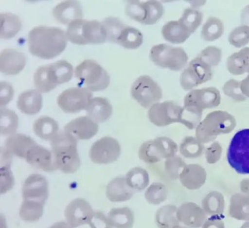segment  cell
<instances>
[{"label": "cell", "instance_id": "d590c367", "mask_svg": "<svg viewBox=\"0 0 249 228\" xmlns=\"http://www.w3.org/2000/svg\"><path fill=\"white\" fill-rule=\"evenodd\" d=\"M126 179L128 185L134 192L143 191L150 183L148 173L140 167H136L129 171L126 174Z\"/></svg>", "mask_w": 249, "mask_h": 228}, {"label": "cell", "instance_id": "681fc988", "mask_svg": "<svg viewBox=\"0 0 249 228\" xmlns=\"http://www.w3.org/2000/svg\"><path fill=\"white\" fill-rule=\"evenodd\" d=\"M202 115V113L183 106L182 108L179 123L190 130H193L198 125Z\"/></svg>", "mask_w": 249, "mask_h": 228}, {"label": "cell", "instance_id": "836d02e7", "mask_svg": "<svg viewBox=\"0 0 249 228\" xmlns=\"http://www.w3.org/2000/svg\"><path fill=\"white\" fill-rule=\"evenodd\" d=\"M202 209L206 214L221 215L224 212L225 201L223 195L217 192H212L202 201Z\"/></svg>", "mask_w": 249, "mask_h": 228}, {"label": "cell", "instance_id": "74e56055", "mask_svg": "<svg viewBox=\"0 0 249 228\" xmlns=\"http://www.w3.org/2000/svg\"><path fill=\"white\" fill-rule=\"evenodd\" d=\"M45 204L41 202L24 200L19 210V216L23 220L35 222L43 214Z\"/></svg>", "mask_w": 249, "mask_h": 228}, {"label": "cell", "instance_id": "d6986e66", "mask_svg": "<svg viewBox=\"0 0 249 228\" xmlns=\"http://www.w3.org/2000/svg\"><path fill=\"white\" fill-rule=\"evenodd\" d=\"M98 124L89 117H78L71 121L65 126L66 132L72 136L76 140H89L98 133Z\"/></svg>", "mask_w": 249, "mask_h": 228}, {"label": "cell", "instance_id": "e575fe53", "mask_svg": "<svg viewBox=\"0 0 249 228\" xmlns=\"http://www.w3.org/2000/svg\"><path fill=\"white\" fill-rule=\"evenodd\" d=\"M0 36L4 39L14 37L21 29L22 23L19 18L12 13H2L1 16Z\"/></svg>", "mask_w": 249, "mask_h": 228}, {"label": "cell", "instance_id": "91938a15", "mask_svg": "<svg viewBox=\"0 0 249 228\" xmlns=\"http://www.w3.org/2000/svg\"><path fill=\"white\" fill-rule=\"evenodd\" d=\"M241 22L242 25L249 27V5L247 6L241 13Z\"/></svg>", "mask_w": 249, "mask_h": 228}, {"label": "cell", "instance_id": "f1b7e54d", "mask_svg": "<svg viewBox=\"0 0 249 228\" xmlns=\"http://www.w3.org/2000/svg\"><path fill=\"white\" fill-rule=\"evenodd\" d=\"M161 33L164 38L173 44H181L192 34L178 20H172L163 26Z\"/></svg>", "mask_w": 249, "mask_h": 228}, {"label": "cell", "instance_id": "83f0119b", "mask_svg": "<svg viewBox=\"0 0 249 228\" xmlns=\"http://www.w3.org/2000/svg\"><path fill=\"white\" fill-rule=\"evenodd\" d=\"M107 218L109 225L114 228H132L135 221L134 212L128 207L112 209Z\"/></svg>", "mask_w": 249, "mask_h": 228}, {"label": "cell", "instance_id": "f5cc1de1", "mask_svg": "<svg viewBox=\"0 0 249 228\" xmlns=\"http://www.w3.org/2000/svg\"><path fill=\"white\" fill-rule=\"evenodd\" d=\"M8 159H2L5 162L1 169V193H4L11 190L14 185V179L10 171V163Z\"/></svg>", "mask_w": 249, "mask_h": 228}, {"label": "cell", "instance_id": "bcb514c9", "mask_svg": "<svg viewBox=\"0 0 249 228\" xmlns=\"http://www.w3.org/2000/svg\"><path fill=\"white\" fill-rule=\"evenodd\" d=\"M187 164L179 156H175L167 158L164 162L166 174L172 180L179 178V175Z\"/></svg>", "mask_w": 249, "mask_h": 228}, {"label": "cell", "instance_id": "7bdbcfd3", "mask_svg": "<svg viewBox=\"0 0 249 228\" xmlns=\"http://www.w3.org/2000/svg\"><path fill=\"white\" fill-rule=\"evenodd\" d=\"M203 19L202 13L196 9L188 8L184 10L178 21L191 34L196 32L201 25Z\"/></svg>", "mask_w": 249, "mask_h": 228}, {"label": "cell", "instance_id": "7402d4cb", "mask_svg": "<svg viewBox=\"0 0 249 228\" xmlns=\"http://www.w3.org/2000/svg\"><path fill=\"white\" fill-rule=\"evenodd\" d=\"M205 169L199 164L187 165L179 175L182 185L187 189L197 190L204 184L206 180Z\"/></svg>", "mask_w": 249, "mask_h": 228}, {"label": "cell", "instance_id": "5b68a950", "mask_svg": "<svg viewBox=\"0 0 249 228\" xmlns=\"http://www.w3.org/2000/svg\"><path fill=\"white\" fill-rule=\"evenodd\" d=\"M234 117L226 112L216 111L207 115L196 129V137L202 143L214 140L220 134L230 133L235 128Z\"/></svg>", "mask_w": 249, "mask_h": 228}, {"label": "cell", "instance_id": "c3c4849f", "mask_svg": "<svg viewBox=\"0 0 249 228\" xmlns=\"http://www.w3.org/2000/svg\"><path fill=\"white\" fill-rule=\"evenodd\" d=\"M126 13L132 19L143 24L146 18L144 3L139 1H129L126 7Z\"/></svg>", "mask_w": 249, "mask_h": 228}, {"label": "cell", "instance_id": "680465c9", "mask_svg": "<svg viewBox=\"0 0 249 228\" xmlns=\"http://www.w3.org/2000/svg\"><path fill=\"white\" fill-rule=\"evenodd\" d=\"M241 89L246 97H249V73L246 78L241 82Z\"/></svg>", "mask_w": 249, "mask_h": 228}, {"label": "cell", "instance_id": "44dd1931", "mask_svg": "<svg viewBox=\"0 0 249 228\" xmlns=\"http://www.w3.org/2000/svg\"><path fill=\"white\" fill-rule=\"evenodd\" d=\"M26 64L25 55L13 49H5L0 56V70L7 75H15L21 71Z\"/></svg>", "mask_w": 249, "mask_h": 228}, {"label": "cell", "instance_id": "4316f807", "mask_svg": "<svg viewBox=\"0 0 249 228\" xmlns=\"http://www.w3.org/2000/svg\"><path fill=\"white\" fill-rule=\"evenodd\" d=\"M43 98L39 91L29 90L20 94L17 106L22 113L30 115L37 114L42 107Z\"/></svg>", "mask_w": 249, "mask_h": 228}, {"label": "cell", "instance_id": "9a60e30c", "mask_svg": "<svg viewBox=\"0 0 249 228\" xmlns=\"http://www.w3.org/2000/svg\"><path fill=\"white\" fill-rule=\"evenodd\" d=\"M182 108L172 101L157 103L149 110L148 117L156 126H167L173 123H179Z\"/></svg>", "mask_w": 249, "mask_h": 228}, {"label": "cell", "instance_id": "6125c7cd", "mask_svg": "<svg viewBox=\"0 0 249 228\" xmlns=\"http://www.w3.org/2000/svg\"><path fill=\"white\" fill-rule=\"evenodd\" d=\"M49 228H72L69 224L65 222H59L55 223Z\"/></svg>", "mask_w": 249, "mask_h": 228}, {"label": "cell", "instance_id": "e0dca14e", "mask_svg": "<svg viewBox=\"0 0 249 228\" xmlns=\"http://www.w3.org/2000/svg\"><path fill=\"white\" fill-rule=\"evenodd\" d=\"M24 200H30L45 204L48 198V183L43 175L33 174L24 183L22 189Z\"/></svg>", "mask_w": 249, "mask_h": 228}, {"label": "cell", "instance_id": "d4e9b609", "mask_svg": "<svg viewBox=\"0 0 249 228\" xmlns=\"http://www.w3.org/2000/svg\"><path fill=\"white\" fill-rule=\"evenodd\" d=\"M86 110L89 117L96 123L106 122L113 113L109 101L106 98L100 97L91 99Z\"/></svg>", "mask_w": 249, "mask_h": 228}, {"label": "cell", "instance_id": "52a82bcc", "mask_svg": "<svg viewBox=\"0 0 249 228\" xmlns=\"http://www.w3.org/2000/svg\"><path fill=\"white\" fill-rule=\"evenodd\" d=\"M227 159L238 174L249 175V129L238 132L228 150Z\"/></svg>", "mask_w": 249, "mask_h": 228}, {"label": "cell", "instance_id": "6f0895ef", "mask_svg": "<svg viewBox=\"0 0 249 228\" xmlns=\"http://www.w3.org/2000/svg\"><path fill=\"white\" fill-rule=\"evenodd\" d=\"M223 216L222 215L212 216L205 221L202 228H225Z\"/></svg>", "mask_w": 249, "mask_h": 228}, {"label": "cell", "instance_id": "9c48e42d", "mask_svg": "<svg viewBox=\"0 0 249 228\" xmlns=\"http://www.w3.org/2000/svg\"><path fill=\"white\" fill-rule=\"evenodd\" d=\"M150 58L157 66L179 71L188 63L189 57L183 49L173 47L167 44H159L152 47Z\"/></svg>", "mask_w": 249, "mask_h": 228}, {"label": "cell", "instance_id": "ac0fdd59", "mask_svg": "<svg viewBox=\"0 0 249 228\" xmlns=\"http://www.w3.org/2000/svg\"><path fill=\"white\" fill-rule=\"evenodd\" d=\"M177 217L179 223L189 228H199L203 226L207 216L203 209L194 202H185L178 209Z\"/></svg>", "mask_w": 249, "mask_h": 228}, {"label": "cell", "instance_id": "603a6c76", "mask_svg": "<svg viewBox=\"0 0 249 228\" xmlns=\"http://www.w3.org/2000/svg\"><path fill=\"white\" fill-rule=\"evenodd\" d=\"M128 185L126 177H117L113 179L107 185V196L112 202H122L130 200L134 194Z\"/></svg>", "mask_w": 249, "mask_h": 228}, {"label": "cell", "instance_id": "60d3db41", "mask_svg": "<svg viewBox=\"0 0 249 228\" xmlns=\"http://www.w3.org/2000/svg\"><path fill=\"white\" fill-rule=\"evenodd\" d=\"M18 126V117L12 110L5 107L0 111V133L2 135H12Z\"/></svg>", "mask_w": 249, "mask_h": 228}, {"label": "cell", "instance_id": "277c9868", "mask_svg": "<svg viewBox=\"0 0 249 228\" xmlns=\"http://www.w3.org/2000/svg\"><path fill=\"white\" fill-rule=\"evenodd\" d=\"M67 36L72 43L79 45L100 44L107 40L102 23L82 19H76L69 25Z\"/></svg>", "mask_w": 249, "mask_h": 228}, {"label": "cell", "instance_id": "4fadbf2b", "mask_svg": "<svg viewBox=\"0 0 249 228\" xmlns=\"http://www.w3.org/2000/svg\"><path fill=\"white\" fill-rule=\"evenodd\" d=\"M221 102L219 90L215 88H207L194 90L187 94L184 99V106L202 113L204 109L217 107Z\"/></svg>", "mask_w": 249, "mask_h": 228}, {"label": "cell", "instance_id": "ab89813d", "mask_svg": "<svg viewBox=\"0 0 249 228\" xmlns=\"http://www.w3.org/2000/svg\"><path fill=\"white\" fill-rule=\"evenodd\" d=\"M204 146L196 138L186 137L179 147L181 155L186 158L194 159L200 157L203 152Z\"/></svg>", "mask_w": 249, "mask_h": 228}, {"label": "cell", "instance_id": "2e32d148", "mask_svg": "<svg viewBox=\"0 0 249 228\" xmlns=\"http://www.w3.org/2000/svg\"><path fill=\"white\" fill-rule=\"evenodd\" d=\"M68 224L76 228L92 222L95 213L89 203L82 198L72 201L66 207L65 212Z\"/></svg>", "mask_w": 249, "mask_h": 228}, {"label": "cell", "instance_id": "f907efd6", "mask_svg": "<svg viewBox=\"0 0 249 228\" xmlns=\"http://www.w3.org/2000/svg\"><path fill=\"white\" fill-rule=\"evenodd\" d=\"M223 91L225 95L236 101L242 102L246 100L241 89V82L235 79H232L226 82L223 88Z\"/></svg>", "mask_w": 249, "mask_h": 228}, {"label": "cell", "instance_id": "94428289", "mask_svg": "<svg viewBox=\"0 0 249 228\" xmlns=\"http://www.w3.org/2000/svg\"><path fill=\"white\" fill-rule=\"evenodd\" d=\"M240 189L243 193L249 197V178L245 179L242 181Z\"/></svg>", "mask_w": 249, "mask_h": 228}, {"label": "cell", "instance_id": "db71d44e", "mask_svg": "<svg viewBox=\"0 0 249 228\" xmlns=\"http://www.w3.org/2000/svg\"><path fill=\"white\" fill-rule=\"evenodd\" d=\"M14 91L12 87L6 82H1V97L0 105L1 107H4L12 100Z\"/></svg>", "mask_w": 249, "mask_h": 228}, {"label": "cell", "instance_id": "f546056e", "mask_svg": "<svg viewBox=\"0 0 249 228\" xmlns=\"http://www.w3.org/2000/svg\"><path fill=\"white\" fill-rule=\"evenodd\" d=\"M33 129L36 135L40 139L51 141L58 134L59 127L53 118L42 116L35 121Z\"/></svg>", "mask_w": 249, "mask_h": 228}, {"label": "cell", "instance_id": "3957f363", "mask_svg": "<svg viewBox=\"0 0 249 228\" xmlns=\"http://www.w3.org/2000/svg\"><path fill=\"white\" fill-rule=\"evenodd\" d=\"M73 73L72 65L66 60L41 66L34 75L35 87L40 92L48 93L58 85L70 81Z\"/></svg>", "mask_w": 249, "mask_h": 228}, {"label": "cell", "instance_id": "7a4b0ae2", "mask_svg": "<svg viewBox=\"0 0 249 228\" xmlns=\"http://www.w3.org/2000/svg\"><path fill=\"white\" fill-rule=\"evenodd\" d=\"M54 164L65 174L76 172L81 165L77 152V140L65 131L58 133L51 140Z\"/></svg>", "mask_w": 249, "mask_h": 228}, {"label": "cell", "instance_id": "9f6ffc18", "mask_svg": "<svg viewBox=\"0 0 249 228\" xmlns=\"http://www.w3.org/2000/svg\"><path fill=\"white\" fill-rule=\"evenodd\" d=\"M93 220L89 225L91 228H112L108 222L107 218L101 212L95 213Z\"/></svg>", "mask_w": 249, "mask_h": 228}, {"label": "cell", "instance_id": "ffe728a7", "mask_svg": "<svg viewBox=\"0 0 249 228\" xmlns=\"http://www.w3.org/2000/svg\"><path fill=\"white\" fill-rule=\"evenodd\" d=\"M25 159L33 167L37 169L47 172L57 170L52 152L37 144L29 150Z\"/></svg>", "mask_w": 249, "mask_h": 228}, {"label": "cell", "instance_id": "484cf974", "mask_svg": "<svg viewBox=\"0 0 249 228\" xmlns=\"http://www.w3.org/2000/svg\"><path fill=\"white\" fill-rule=\"evenodd\" d=\"M36 143L31 137L23 134L11 135L6 142V150L11 156L26 158L28 152Z\"/></svg>", "mask_w": 249, "mask_h": 228}, {"label": "cell", "instance_id": "8fae6325", "mask_svg": "<svg viewBox=\"0 0 249 228\" xmlns=\"http://www.w3.org/2000/svg\"><path fill=\"white\" fill-rule=\"evenodd\" d=\"M212 67L199 56L193 59L182 73L180 82L182 88L188 91L211 80Z\"/></svg>", "mask_w": 249, "mask_h": 228}, {"label": "cell", "instance_id": "6da1fadb", "mask_svg": "<svg viewBox=\"0 0 249 228\" xmlns=\"http://www.w3.org/2000/svg\"><path fill=\"white\" fill-rule=\"evenodd\" d=\"M28 43L29 51L33 55L50 59L65 51L67 36L63 30L57 27H36L29 34Z\"/></svg>", "mask_w": 249, "mask_h": 228}, {"label": "cell", "instance_id": "ee69618b", "mask_svg": "<svg viewBox=\"0 0 249 228\" xmlns=\"http://www.w3.org/2000/svg\"><path fill=\"white\" fill-rule=\"evenodd\" d=\"M102 23L106 30L107 40L114 43H117L122 32L127 26L119 18L113 17L107 18Z\"/></svg>", "mask_w": 249, "mask_h": 228}, {"label": "cell", "instance_id": "8992f818", "mask_svg": "<svg viewBox=\"0 0 249 228\" xmlns=\"http://www.w3.org/2000/svg\"><path fill=\"white\" fill-rule=\"evenodd\" d=\"M75 73L81 84L90 91H102L110 85L108 73L95 60L88 59L83 61L76 67Z\"/></svg>", "mask_w": 249, "mask_h": 228}, {"label": "cell", "instance_id": "b9f144b4", "mask_svg": "<svg viewBox=\"0 0 249 228\" xmlns=\"http://www.w3.org/2000/svg\"><path fill=\"white\" fill-rule=\"evenodd\" d=\"M168 189L164 184L153 183L144 193V197L150 204L158 205L167 200Z\"/></svg>", "mask_w": 249, "mask_h": 228}, {"label": "cell", "instance_id": "5bb4252c", "mask_svg": "<svg viewBox=\"0 0 249 228\" xmlns=\"http://www.w3.org/2000/svg\"><path fill=\"white\" fill-rule=\"evenodd\" d=\"M121 153V146L118 141L107 136L93 144L90 150V157L95 163L107 164L117 161Z\"/></svg>", "mask_w": 249, "mask_h": 228}, {"label": "cell", "instance_id": "f35d334b", "mask_svg": "<svg viewBox=\"0 0 249 228\" xmlns=\"http://www.w3.org/2000/svg\"><path fill=\"white\" fill-rule=\"evenodd\" d=\"M224 27L221 20L214 17H211L204 24L201 36L207 41H213L220 38L223 34Z\"/></svg>", "mask_w": 249, "mask_h": 228}, {"label": "cell", "instance_id": "30bf717a", "mask_svg": "<svg viewBox=\"0 0 249 228\" xmlns=\"http://www.w3.org/2000/svg\"><path fill=\"white\" fill-rule=\"evenodd\" d=\"M132 97L144 108H151L162 96L161 88L151 77L142 75L133 83L131 89Z\"/></svg>", "mask_w": 249, "mask_h": 228}, {"label": "cell", "instance_id": "7dc6e473", "mask_svg": "<svg viewBox=\"0 0 249 228\" xmlns=\"http://www.w3.org/2000/svg\"><path fill=\"white\" fill-rule=\"evenodd\" d=\"M229 42L232 46L240 48L249 43V27L242 25L233 30L229 37Z\"/></svg>", "mask_w": 249, "mask_h": 228}, {"label": "cell", "instance_id": "11a10c76", "mask_svg": "<svg viewBox=\"0 0 249 228\" xmlns=\"http://www.w3.org/2000/svg\"><path fill=\"white\" fill-rule=\"evenodd\" d=\"M222 148L219 144L215 142L206 150V158L209 163H214L220 158Z\"/></svg>", "mask_w": 249, "mask_h": 228}, {"label": "cell", "instance_id": "7c38bea8", "mask_svg": "<svg viewBox=\"0 0 249 228\" xmlns=\"http://www.w3.org/2000/svg\"><path fill=\"white\" fill-rule=\"evenodd\" d=\"M92 97V93L87 88H71L60 94L57 104L65 112L77 113L87 109Z\"/></svg>", "mask_w": 249, "mask_h": 228}, {"label": "cell", "instance_id": "cb8c5ba5", "mask_svg": "<svg viewBox=\"0 0 249 228\" xmlns=\"http://www.w3.org/2000/svg\"><path fill=\"white\" fill-rule=\"evenodd\" d=\"M53 16L62 24H70L74 20L81 19L82 10L76 1H67L56 5L53 9Z\"/></svg>", "mask_w": 249, "mask_h": 228}, {"label": "cell", "instance_id": "816d5d0a", "mask_svg": "<svg viewBox=\"0 0 249 228\" xmlns=\"http://www.w3.org/2000/svg\"><path fill=\"white\" fill-rule=\"evenodd\" d=\"M198 56L211 67H215L221 60L222 52L217 47L210 46L204 49Z\"/></svg>", "mask_w": 249, "mask_h": 228}, {"label": "cell", "instance_id": "e7e4bbea", "mask_svg": "<svg viewBox=\"0 0 249 228\" xmlns=\"http://www.w3.org/2000/svg\"><path fill=\"white\" fill-rule=\"evenodd\" d=\"M173 228H189L185 227V226H183L178 225V226H177L174 227Z\"/></svg>", "mask_w": 249, "mask_h": 228}, {"label": "cell", "instance_id": "4dcf8cb0", "mask_svg": "<svg viewBox=\"0 0 249 228\" xmlns=\"http://www.w3.org/2000/svg\"><path fill=\"white\" fill-rule=\"evenodd\" d=\"M227 67L228 71L234 75L249 73V48H244L228 57Z\"/></svg>", "mask_w": 249, "mask_h": 228}, {"label": "cell", "instance_id": "1f68e13d", "mask_svg": "<svg viewBox=\"0 0 249 228\" xmlns=\"http://www.w3.org/2000/svg\"><path fill=\"white\" fill-rule=\"evenodd\" d=\"M230 216L238 220L249 221V197L241 193L232 196L229 207Z\"/></svg>", "mask_w": 249, "mask_h": 228}, {"label": "cell", "instance_id": "8d00e7d4", "mask_svg": "<svg viewBox=\"0 0 249 228\" xmlns=\"http://www.w3.org/2000/svg\"><path fill=\"white\" fill-rule=\"evenodd\" d=\"M143 43V35L138 29L127 26L122 32L117 43L128 50H136Z\"/></svg>", "mask_w": 249, "mask_h": 228}, {"label": "cell", "instance_id": "ba28073f", "mask_svg": "<svg viewBox=\"0 0 249 228\" xmlns=\"http://www.w3.org/2000/svg\"><path fill=\"white\" fill-rule=\"evenodd\" d=\"M178 151V144L173 140L160 137L144 142L139 148V157L143 162L153 164L175 156Z\"/></svg>", "mask_w": 249, "mask_h": 228}, {"label": "cell", "instance_id": "d6a6232c", "mask_svg": "<svg viewBox=\"0 0 249 228\" xmlns=\"http://www.w3.org/2000/svg\"><path fill=\"white\" fill-rule=\"evenodd\" d=\"M177 207L174 205L163 206L157 211L156 223L159 228H173L179 225L177 217Z\"/></svg>", "mask_w": 249, "mask_h": 228}, {"label": "cell", "instance_id": "be15d7a7", "mask_svg": "<svg viewBox=\"0 0 249 228\" xmlns=\"http://www.w3.org/2000/svg\"><path fill=\"white\" fill-rule=\"evenodd\" d=\"M241 228H249V222L245 223Z\"/></svg>", "mask_w": 249, "mask_h": 228}, {"label": "cell", "instance_id": "f6af8a7d", "mask_svg": "<svg viewBox=\"0 0 249 228\" xmlns=\"http://www.w3.org/2000/svg\"><path fill=\"white\" fill-rule=\"evenodd\" d=\"M144 3L146 9V18L143 24H155L163 15L164 9L162 5L157 1H149Z\"/></svg>", "mask_w": 249, "mask_h": 228}]
</instances>
